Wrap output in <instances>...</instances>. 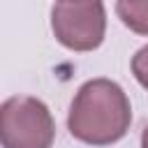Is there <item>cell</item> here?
Segmentation results:
<instances>
[{
  "label": "cell",
  "instance_id": "6da1fadb",
  "mask_svg": "<svg viewBox=\"0 0 148 148\" xmlns=\"http://www.w3.org/2000/svg\"><path fill=\"white\" fill-rule=\"evenodd\" d=\"M132 123V106L125 90L111 79L86 81L72 99L69 134L88 146H111L120 141Z\"/></svg>",
  "mask_w": 148,
  "mask_h": 148
},
{
  "label": "cell",
  "instance_id": "7a4b0ae2",
  "mask_svg": "<svg viewBox=\"0 0 148 148\" xmlns=\"http://www.w3.org/2000/svg\"><path fill=\"white\" fill-rule=\"evenodd\" d=\"M56 123L49 106L30 95H14L0 106L2 148H51Z\"/></svg>",
  "mask_w": 148,
  "mask_h": 148
},
{
  "label": "cell",
  "instance_id": "3957f363",
  "mask_svg": "<svg viewBox=\"0 0 148 148\" xmlns=\"http://www.w3.org/2000/svg\"><path fill=\"white\" fill-rule=\"evenodd\" d=\"M56 39L69 51H95L104 42L106 12L102 2H56L51 9Z\"/></svg>",
  "mask_w": 148,
  "mask_h": 148
},
{
  "label": "cell",
  "instance_id": "277c9868",
  "mask_svg": "<svg viewBox=\"0 0 148 148\" xmlns=\"http://www.w3.org/2000/svg\"><path fill=\"white\" fill-rule=\"evenodd\" d=\"M116 14L136 35H148V0H120L116 2Z\"/></svg>",
  "mask_w": 148,
  "mask_h": 148
},
{
  "label": "cell",
  "instance_id": "5b68a950",
  "mask_svg": "<svg viewBox=\"0 0 148 148\" xmlns=\"http://www.w3.org/2000/svg\"><path fill=\"white\" fill-rule=\"evenodd\" d=\"M132 74H134V79L148 90V44L141 46V49L132 56Z\"/></svg>",
  "mask_w": 148,
  "mask_h": 148
},
{
  "label": "cell",
  "instance_id": "8992f818",
  "mask_svg": "<svg viewBox=\"0 0 148 148\" xmlns=\"http://www.w3.org/2000/svg\"><path fill=\"white\" fill-rule=\"evenodd\" d=\"M141 148H148V127H146L143 134H141Z\"/></svg>",
  "mask_w": 148,
  "mask_h": 148
}]
</instances>
